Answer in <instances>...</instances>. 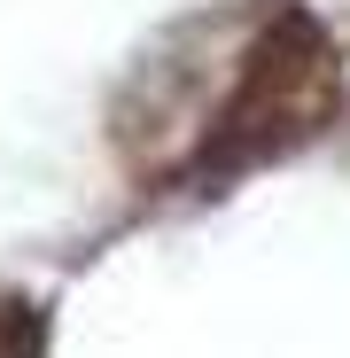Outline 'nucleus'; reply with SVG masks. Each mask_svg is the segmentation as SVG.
<instances>
[{"mask_svg":"<svg viewBox=\"0 0 350 358\" xmlns=\"http://www.w3.org/2000/svg\"><path fill=\"white\" fill-rule=\"evenodd\" d=\"M335 117H342V47H335V31L312 8H296V0H272L233 39L226 86L195 117L180 179L218 195L233 179L312 148Z\"/></svg>","mask_w":350,"mask_h":358,"instance_id":"1","label":"nucleus"},{"mask_svg":"<svg viewBox=\"0 0 350 358\" xmlns=\"http://www.w3.org/2000/svg\"><path fill=\"white\" fill-rule=\"evenodd\" d=\"M47 350V312L24 296H0V358H39Z\"/></svg>","mask_w":350,"mask_h":358,"instance_id":"2","label":"nucleus"}]
</instances>
